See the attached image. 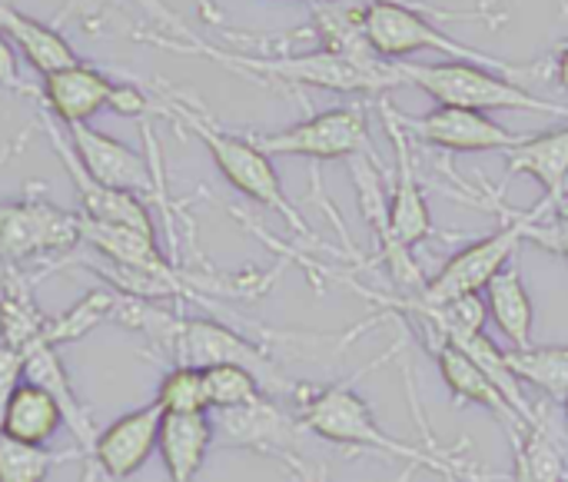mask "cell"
Returning a JSON list of instances; mask_svg holds the SVG:
<instances>
[{
  "mask_svg": "<svg viewBox=\"0 0 568 482\" xmlns=\"http://www.w3.org/2000/svg\"><path fill=\"white\" fill-rule=\"evenodd\" d=\"M110 93H113V80L106 73H100L90 63H73L67 70H57L50 77H43L40 97L47 103V110L63 123H90L93 113H100L103 107H110Z\"/></svg>",
  "mask_w": 568,
  "mask_h": 482,
  "instance_id": "cell-16",
  "label": "cell"
},
{
  "mask_svg": "<svg viewBox=\"0 0 568 482\" xmlns=\"http://www.w3.org/2000/svg\"><path fill=\"white\" fill-rule=\"evenodd\" d=\"M552 70H556L559 87H566L568 90V40L566 43H559V50H556V57H552Z\"/></svg>",
  "mask_w": 568,
  "mask_h": 482,
  "instance_id": "cell-33",
  "label": "cell"
},
{
  "mask_svg": "<svg viewBox=\"0 0 568 482\" xmlns=\"http://www.w3.org/2000/svg\"><path fill=\"white\" fill-rule=\"evenodd\" d=\"M429 13L436 17H446V20H489V23H503L506 17H493V13H483L479 7L476 10H439V7H409V3H393V0H373L366 3V13H363V30H366V40L369 47L383 57V60H403L409 53H419V50H436L449 60H463V63H479V67H489V70H499L513 80L519 77H532L539 73V67H519V63H506L493 53H483L456 37H449L446 30H439Z\"/></svg>",
  "mask_w": 568,
  "mask_h": 482,
  "instance_id": "cell-3",
  "label": "cell"
},
{
  "mask_svg": "<svg viewBox=\"0 0 568 482\" xmlns=\"http://www.w3.org/2000/svg\"><path fill=\"white\" fill-rule=\"evenodd\" d=\"M93 476H97V470H87V473H83V482H93Z\"/></svg>",
  "mask_w": 568,
  "mask_h": 482,
  "instance_id": "cell-35",
  "label": "cell"
},
{
  "mask_svg": "<svg viewBox=\"0 0 568 482\" xmlns=\"http://www.w3.org/2000/svg\"><path fill=\"white\" fill-rule=\"evenodd\" d=\"M486 307L499 333L509 340V350H529L532 347V327H536V307L523 283L519 267H506L489 287H486Z\"/></svg>",
  "mask_w": 568,
  "mask_h": 482,
  "instance_id": "cell-23",
  "label": "cell"
},
{
  "mask_svg": "<svg viewBox=\"0 0 568 482\" xmlns=\"http://www.w3.org/2000/svg\"><path fill=\"white\" fill-rule=\"evenodd\" d=\"M80 227V213L43 200L0 203V257L7 263H27L47 253H67L83 243Z\"/></svg>",
  "mask_w": 568,
  "mask_h": 482,
  "instance_id": "cell-8",
  "label": "cell"
},
{
  "mask_svg": "<svg viewBox=\"0 0 568 482\" xmlns=\"http://www.w3.org/2000/svg\"><path fill=\"white\" fill-rule=\"evenodd\" d=\"M0 33L23 53V60L40 77H50L57 70H67V67L80 63L77 50L67 43V37L60 30L20 13L10 0H0Z\"/></svg>",
  "mask_w": 568,
  "mask_h": 482,
  "instance_id": "cell-19",
  "label": "cell"
},
{
  "mask_svg": "<svg viewBox=\"0 0 568 482\" xmlns=\"http://www.w3.org/2000/svg\"><path fill=\"white\" fill-rule=\"evenodd\" d=\"M57 463L60 456L47 453L43 446L0 436V482H43Z\"/></svg>",
  "mask_w": 568,
  "mask_h": 482,
  "instance_id": "cell-29",
  "label": "cell"
},
{
  "mask_svg": "<svg viewBox=\"0 0 568 482\" xmlns=\"http://www.w3.org/2000/svg\"><path fill=\"white\" fill-rule=\"evenodd\" d=\"M47 323L50 317L40 313L30 287L20 277H10L0 293V343L27 353L37 343H47Z\"/></svg>",
  "mask_w": 568,
  "mask_h": 482,
  "instance_id": "cell-24",
  "label": "cell"
},
{
  "mask_svg": "<svg viewBox=\"0 0 568 482\" xmlns=\"http://www.w3.org/2000/svg\"><path fill=\"white\" fill-rule=\"evenodd\" d=\"M160 47H173V50H190V53H203L210 60H220L240 73L250 77H263V80H276V83H290V87H316V90H336V93H369L379 97L393 87H406L403 73L396 67V60H353L333 50H310V53H280V57H246V53H226L220 47L190 40V43H176V40H156Z\"/></svg>",
  "mask_w": 568,
  "mask_h": 482,
  "instance_id": "cell-2",
  "label": "cell"
},
{
  "mask_svg": "<svg viewBox=\"0 0 568 482\" xmlns=\"http://www.w3.org/2000/svg\"><path fill=\"white\" fill-rule=\"evenodd\" d=\"M47 137L73 183V193L80 200V217L90 220V223H103V227H126V230H140V233H150L156 237V227H153V217L150 210L143 207V200L136 193H126V190H113V187H103L97 183L77 160L70 140L60 133L57 123L47 120Z\"/></svg>",
  "mask_w": 568,
  "mask_h": 482,
  "instance_id": "cell-12",
  "label": "cell"
},
{
  "mask_svg": "<svg viewBox=\"0 0 568 482\" xmlns=\"http://www.w3.org/2000/svg\"><path fill=\"white\" fill-rule=\"evenodd\" d=\"M106 110H113L116 117H143V113L153 110V103H150V97L140 87H133V83H113V93H110V107Z\"/></svg>",
  "mask_w": 568,
  "mask_h": 482,
  "instance_id": "cell-31",
  "label": "cell"
},
{
  "mask_svg": "<svg viewBox=\"0 0 568 482\" xmlns=\"http://www.w3.org/2000/svg\"><path fill=\"white\" fill-rule=\"evenodd\" d=\"M383 110V123L389 133V143L396 150V173H393V193H389V237L393 243L413 250L423 240L433 237V213L429 203L423 197V187L416 180V167H413V153H409V133L403 130L396 107L389 100H379Z\"/></svg>",
  "mask_w": 568,
  "mask_h": 482,
  "instance_id": "cell-11",
  "label": "cell"
},
{
  "mask_svg": "<svg viewBox=\"0 0 568 482\" xmlns=\"http://www.w3.org/2000/svg\"><path fill=\"white\" fill-rule=\"evenodd\" d=\"M403 83L429 93L436 107H459V110H476V113H493V110H516V113H546L568 120L566 103L536 97L529 87L519 80L479 67V63H406L396 60Z\"/></svg>",
  "mask_w": 568,
  "mask_h": 482,
  "instance_id": "cell-5",
  "label": "cell"
},
{
  "mask_svg": "<svg viewBox=\"0 0 568 482\" xmlns=\"http://www.w3.org/2000/svg\"><path fill=\"white\" fill-rule=\"evenodd\" d=\"M67 140H70L80 167L97 183L126 190V193H146L153 187V173H150V163L143 160V153L130 150L116 137L93 130L90 123H73V127H67Z\"/></svg>",
  "mask_w": 568,
  "mask_h": 482,
  "instance_id": "cell-14",
  "label": "cell"
},
{
  "mask_svg": "<svg viewBox=\"0 0 568 482\" xmlns=\"http://www.w3.org/2000/svg\"><path fill=\"white\" fill-rule=\"evenodd\" d=\"M313 3H316V0H313ZM369 3H373V0H369Z\"/></svg>",
  "mask_w": 568,
  "mask_h": 482,
  "instance_id": "cell-39",
  "label": "cell"
},
{
  "mask_svg": "<svg viewBox=\"0 0 568 482\" xmlns=\"http://www.w3.org/2000/svg\"><path fill=\"white\" fill-rule=\"evenodd\" d=\"M213 426L226 446L280 460L293 470H306V456H303V433L306 430L293 413L276 406L270 396H263L243 410L216 413Z\"/></svg>",
  "mask_w": 568,
  "mask_h": 482,
  "instance_id": "cell-9",
  "label": "cell"
},
{
  "mask_svg": "<svg viewBox=\"0 0 568 482\" xmlns=\"http://www.w3.org/2000/svg\"><path fill=\"white\" fill-rule=\"evenodd\" d=\"M509 370L519 383L542 390L549 400H568V343L559 347H529V350H506Z\"/></svg>",
  "mask_w": 568,
  "mask_h": 482,
  "instance_id": "cell-25",
  "label": "cell"
},
{
  "mask_svg": "<svg viewBox=\"0 0 568 482\" xmlns=\"http://www.w3.org/2000/svg\"><path fill=\"white\" fill-rule=\"evenodd\" d=\"M23 380L37 383L50 396H57V403L63 410V420H67L70 433L80 443V453L90 456V446L97 440V430H93L90 413L83 410V403H80V396H77V390H73V383H70V376H67V370H63L53 343H37V347H30L23 353Z\"/></svg>",
  "mask_w": 568,
  "mask_h": 482,
  "instance_id": "cell-20",
  "label": "cell"
},
{
  "mask_svg": "<svg viewBox=\"0 0 568 482\" xmlns=\"http://www.w3.org/2000/svg\"><path fill=\"white\" fill-rule=\"evenodd\" d=\"M67 426L63 410L57 403V396H50L43 386L20 380L7 403H3V436L27 443V446H47L57 430Z\"/></svg>",
  "mask_w": 568,
  "mask_h": 482,
  "instance_id": "cell-21",
  "label": "cell"
},
{
  "mask_svg": "<svg viewBox=\"0 0 568 482\" xmlns=\"http://www.w3.org/2000/svg\"><path fill=\"white\" fill-rule=\"evenodd\" d=\"M0 87H20L17 77V50L10 47V40L0 33Z\"/></svg>",
  "mask_w": 568,
  "mask_h": 482,
  "instance_id": "cell-32",
  "label": "cell"
},
{
  "mask_svg": "<svg viewBox=\"0 0 568 482\" xmlns=\"http://www.w3.org/2000/svg\"><path fill=\"white\" fill-rule=\"evenodd\" d=\"M163 416L166 413L156 403H146L133 413H123L106 430H97V440L90 446L93 470L113 482L136 476L156 450Z\"/></svg>",
  "mask_w": 568,
  "mask_h": 482,
  "instance_id": "cell-13",
  "label": "cell"
},
{
  "mask_svg": "<svg viewBox=\"0 0 568 482\" xmlns=\"http://www.w3.org/2000/svg\"><path fill=\"white\" fill-rule=\"evenodd\" d=\"M526 243H536L539 250H549L568 260V213H549L536 220L526 233Z\"/></svg>",
  "mask_w": 568,
  "mask_h": 482,
  "instance_id": "cell-30",
  "label": "cell"
},
{
  "mask_svg": "<svg viewBox=\"0 0 568 482\" xmlns=\"http://www.w3.org/2000/svg\"><path fill=\"white\" fill-rule=\"evenodd\" d=\"M549 213H556V207L549 200H539L536 207L519 210V213H506V223L496 233H489V237L463 247L459 253H453L446 260V267L436 277H429L423 297H403V300H416L423 307H439V303H449L459 297L486 293V287L513 263L516 250L526 243L529 227Z\"/></svg>",
  "mask_w": 568,
  "mask_h": 482,
  "instance_id": "cell-6",
  "label": "cell"
},
{
  "mask_svg": "<svg viewBox=\"0 0 568 482\" xmlns=\"http://www.w3.org/2000/svg\"><path fill=\"white\" fill-rule=\"evenodd\" d=\"M366 370L359 376H366ZM356 380H343V383H329V386H296L293 400H296V420L303 423V430L333 443V446L376 453V456L403 463L409 470H433L439 476L479 482L476 480L479 470L469 460H459L449 450H423V446H413V443L389 436L376 423L369 403L356 393Z\"/></svg>",
  "mask_w": 568,
  "mask_h": 482,
  "instance_id": "cell-1",
  "label": "cell"
},
{
  "mask_svg": "<svg viewBox=\"0 0 568 482\" xmlns=\"http://www.w3.org/2000/svg\"><path fill=\"white\" fill-rule=\"evenodd\" d=\"M163 113L173 117L180 127H186V130L210 150L216 170L226 177V183H230L233 190H240V193L250 197L253 203H260V207L280 213L296 233L313 237L310 227H306V220H303V213H300V210L293 207V200L286 197V190H283V183H280V173H276V167H273V157H266L250 137H240V133H230V130L216 127L210 117H203L196 107H190V103H183V100H166Z\"/></svg>",
  "mask_w": 568,
  "mask_h": 482,
  "instance_id": "cell-4",
  "label": "cell"
},
{
  "mask_svg": "<svg viewBox=\"0 0 568 482\" xmlns=\"http://www.w3.org/2000/svg\"><path fill=\"white\" fill-rule=\"evenodd\" d=\"M562 406H566V420H568V400H566V403H562Z\"/></svg>",
  "mask_w": 568,
  "mask_h": 482,
  "instance_id": "cell-38",
  "label": "cell"
},
{
  "mask_svg": "<svg viewBox=\"0 0 568 482\" xmlns=\"http://www.w3.org/2000/svg\"><path fill=\"white\" fill-rule=\"evenodd\" d=\"M506 170L509 177H532L542 187V200L559 210L568 197V123L506 150Z\"/></svg>",
  "mask_w": 568,
  "mask_h": 482,
  "instance_id": "cell-17",
  "label": "cell"
},
{
  "mask_svg": "<svg viewBox=\"0 0 568 482\" xmlns=\"http://www.w3.org/2000/svg\"><path fill=\"white\" fill-rule=\"evenodd\" d=\"M433 343H436L433 357H436V366H439L443 383L449 386V393L459 403H473V406L489 410L499 420V426L509 433L513 446H519L532 426L509 406V400L496 390V383L483 373V366L469 353H463L456 343H449V340H433Z\"/></svg>",
  "mask_w": 568,
  "mask_h": 482,
  "instance_id": "cell-15",
  "label": "cell"
},
{
  "mask_svg": "<svg viewBox=\"0 0 568 482\" xmlns=\"http://www.w3.org/2000/svg\"><path fill=\"white\" fill-rule=\"evenodd\" d=\"M556 213H568V197L559 203V210H556Z\"/></svg>",
  "mask_w": 568,
  "mask_h": 482,
  "instance_id": "cell-36",
  "label": "cell"
},
{
  "mask_svg": "<svg viewBox=\"0 0 568 482\" xmlns=\"http://www.w3.org/2000/svg\"><path fill=\"white\" fill-rule=\"evenodd\" d=\"M80 220H83V217H80ZM80 237H83V243H87L97 257H103V260L113 263V267L140 270V273H170V270H173V267L163 260V253H160V247H156V237H150V233L126 230V227H103V223L83 220Z\"/></svg>",
  "mask_w": 568,
  "mask_h": 482,
  "instance_id": "cell-22",
  "label": "cell"
},
{
  "mask_svg": "<svg viewBox=\"0 0 568 482\" xmlns=\"http://www.w3.org/2000/svg\"><path fill=\"white\" fill-rule=\"evenodd\" d=\"M216 440V426L210 413H190V416H163L156 453L163 460V470L170 482H193L200 476L210 446Z\"/></svg>",
  "mask_w": 568,
  "mask_h": 482,
  "instance_id": "cell-18",
  "label": "cell"
},
{
  "mask_svg": "<svg viewBox=\"0 0 568 482\" xmlns=\"http://www.w3.org/2000/svg\"><path fill=\"white\" fill-rule=\"evenodd\" d=\"M250 140L266 157H306V160H353L373 153L369 123L363 107H333L320 110L293 127L250 133Z\"/></svg>",
  "mask_w": 568,
  "mask_h": 482,
  "instance_id": "cell-7",
  "label": "cell"
},
{
  "mask_svg": "<svg viewBox=\"0 0 568 482\" xmlns=\"http://www.w3.org/2000/svg\"><path fill=\"white\" fill-rule=\"evenodd\" d=\"M403 130L429 147H443L453 153H486V150H513L526 140V133H513L496 123L489 113L459 110V107H433L423 117H403L396 110Z\"/></svg>",
  "mask_w": 568,
  "mask_h": 482,
  "instance_id": "cell-10",
  "label": "cell"
},
{
  "mask_svg": "<svg viewBox=\"0 0 568 482\" xmlns=\"http://www.w3.org/2000/svg\"><path fill=\"white\" fill-rule=\"evenodd\" d=\"M153 403H156L166 416L210 413L203 370H196V366H173V370L160 380Z\"/></svg>",
  "mask_w": 568,
  "mask_h": 482,
  "instance_id": "cell-28",
  "label": "cell"
},
{
  "mask_svg": "<svg viewBox=\"0 0 568 482\" xmlns=\"http://www.w3.org/2000/svg\"><path fill=\"white\" fill-rule=\"evenodd\" d=\"M443 482H463L459 476H443Z\"/></svg>",
  "mask_w": 568,
  "mask_h": 482,
  "instance_id": "cell-37",
  "label": "cell"
},
{
  "mask_svg": "<svg viewBox=\"0 0 568 482\" xmlns=\"http://www.w3.org/2000/svg\"><path fill=\"white\" fill-rule=\"evenodd\" d=\"M116 303H120V297H113V293H106V290L87 293L77 307H70L67 313H60V317H53V320L47 323V343L57 347V343H70V340L90 333L97 323L113 320Z\"/></svg>",
  "mask_w": 568,
  "mask_h": 482,
  "instance_id": "cell-27",
  "label": "cell"
},
{
  "mask_svg": "<svg viewBox=\"0 0 568 482\" xmlns=\"http://www.w3.org/2000/svg\"><path fill=\"white\" fill-rule=\"evenodd\" d=\"M203 383H206V403L213 413H230V410H243L263 396H270L260 383L256 373H250L246 366L236 363H220V366H206L203 370Z\"/></svg>",
  "mask_w": 568,
  "mask_h": 482,
  "instance_id": "cell-26",
  "label": "cell"
},
{
  "mask_svg": "<svg viewBox=\"0 0 568 482\" xmlns=\"http://www.w3.org/2000/svg\"><path fill=\"white\" fill-rule=\"evenodd\" d=\"M496 3H499V0H479V10H483V13H493Z\"/></svg>",
  "mask_w": 568,
  "mask_h": 482,
  "instance_id": "cell-34",
  "label": "cell"
}]
</instances>
